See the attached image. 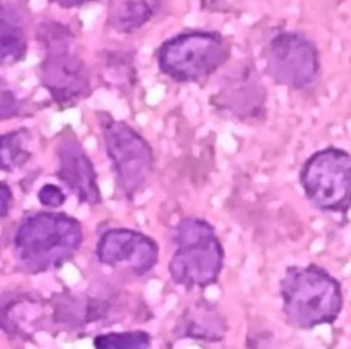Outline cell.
<instances>
[{
	"label": "cell",
	"mask_w": 351,
	"mask_h": 349,
	"mask_svg": "<svg viewBox=\"0 0 351 349\" xmlns=\"http://www.w3.org/2000/svg\"><path fill=\"white\" fill-rule=\"evenodd\" d=\"M278 293L285 322L298 330L335 323L344 304L340 282L315 263L287 267Z\"/></svg>",
	"instance_id": "obj_1"
},
{
	"label": "cell",
	"mask_w": 351,
	"mask_h": 349,
	"mask_svg": "<svg viewBox=\"0 0 351 349\" xmlns=\"http://www.w3.org/2000/svg\"><path fill=\"white\" fill-rule=\"evenodd\" d=\"M174 252L167 271L171 281L185 290L215 285L225 263V250L214 226L197 216L180 219L173 231Z\"/></svg>",
	"instance_id": "obj_2"
},
{
	"label": "cell",
	"mask_w": 351,
	"mask_h": 349,
	"mask_svg": "<svg viewBox=\"0 0 351 349\" xmlns=\"http://www.w3.org/2000/svg\"><path fill=\"white\" fill-rule=\"evenodd\" d=\"M80 222L62 212H38L26 218L14 237L18 259L40 271L62 266L80 248Z\"/></svg>",
	"instance_id": "obj_3"
},
{
	"label": "cell",
	"mask_w": 351,
	"mask_h": 349,
	"mask_svg": "<svg viewBox=\"0 0 351 349\" xmlns=\"http://www.w3.org/2000/svg\"><path fill=\"white\" fill-rule=\"evenodd\" d=\"M230 48L217 31L191 30L166 40L158 49V64L163 74L180 82H195L210 77L228 59Z\"/></svg>",
	"instance_id": "obj_4"
},
{
	"label": "cell",
	"mask_w": 351,
	"mask_h": 349,
	"mask_svg": "<svg viewBox=\"0 0 351 349\" xmlns=\"http://www.w3.org/2000/svg\"><path fill=\"white\" fill-rule=\"evenodd\" d=\"M299 183L317 209L347 215L351 209V153L335 146L314 152L299 171Z\"/></svg>",
	"instance_id": "obj_5"
},
{
	"label": "cell",
	"mask_w": 351,
	"mask_h": 349,
	"mask_svg": "<svg viewBox=\"0 0 351 349\" xmlns=\"http://www.w3.org/2000/svg\"><path fill=\"white\" fill-rule=\"evenodd\" d=\"M100 125L118 189L125 197L133 198L151 175L154 166L152 148L141 134L122 120L106 115Z\"/></svg>",
	"instance_id": "obj_6"
},
{
	"label": "cell",
	"mask_w": 351,
	"mask_h": 349,
	"mask_svg": "<svg viewBox=\"0 0 351 349\" xmlns=\"http://www.w3.org/2000/svg\"><path fill=\"white\" fill-rule=\"evenodd\" d=\"M43 42L45 59L41 81L59 105H70L89 92V78L84 62L70 52V33L59 25L45 29Z\"/></svg>",
	"instance_id": "obj_7"
},
{
	"label": "cell",
	"mask_w": 351,
	"mask_h": 349,
	"mask_svg": "<svg viewBox=\"0 0 351 349\" xmlns=\"http://www.w3.org/2000/svg\"><path fill=\"white\" fill-rule=\"evenodd\" d=\"M266 71L280 85L295 89L307 88L319 74L318 51L300 33H278L267 47Z\"/></svg>",
	"instance_id": "obj_8"
},
{
	"label": "cell",
	"mask_w": 351,
	"mask_h": 349,
	"mask_svg": "<svg viewBox=\"0 0 351 349\" xmlns=\"http://www.w3.org/2000/svg\"><path fill=\"white\" fill-rule=\"evenodd\" d=\"M100 263L111 267L123 266L141 276L149 272L159 260L156 241L133 229H111L101 234L97 248Z\"/></svg>",
	"instance_id": "obj_9"
},
{
	"label": "cell",
	"mask_w": 351,
	"mask_h": 349,
	"mask_svg": "<svg viewBox=\"0 0 351 349\" xmlns=\"http://www.w3.org/2000/svg\"><path fill=\"white\" fill-rule=\"evenodd\" d=\"M59 159L58 178L80 198V201L96 205L100 203L97 175L82 145L71 133H63L56 145Z\"/></svg>",
	"instance_id": "obj_10"
},
{
	"label": "cell",
	"mask_w": 351,
	"mask_h": 349,
	"mask_svg": "<svg viewBox=\"0 0 351 349\" xmlns=\"http://www.w3.org/2000/svg\"><path fill=\"white\" fill-rule=\"evenodd\" d=\"M229 330L228 319L221 308L204 298L188 304L173 327V334L178 339H192L199 342H221Z\"/></svg>",
	"instance_id": "obj_11"
},
{
	"label": "cell",
	"mask_w": 351,
	"mask_h": 349,
	"mask_svg": "<svg viewBox=\"0 0 351 349\" xmlns=\"http://www.w3.org/2000/svg\"><path fill=\"white\" fill-rule=\"evenodd\" d=\"M25 52L26 34L21 15L11 5L0 3V66L21 60Z\"/></svg>",
	"instance_id": "obj_12"
},
{
	"label": "cell",
	"mask_w": 351,
	"mask_h": 349,
	"mask_svg": "<svg viewBox=\"0 0 351 349\" xmlns=\"http://www.w3.org/2000/svg\"><path fill=\"white\" fill-rule=\"evenodd\" d=\"M152 14L148 0H118L110 11V22L117 30L130 33L149 21Z\"/></svg>",
	"instance_id": "obj_13"
},
{
	"label": "cell",
	"mask_w": 351,
	"mask_h": 349,
	"mask_svg": "<svg viewBox=\"0 0 351 349\" xmlns=\"http://www.w3.org/2000/svg\"><path fill=\"white\" fill-rule=\"evenodd\" d=\"M27 140L29 134L25 129L0 135V170L12 171L27 161L30 157Z\"/></svg>",
	"instance_id": "obj_14"
},
{
	"label": "cell",
	"mask_w": 351,
	"mask_h": 349,
	"mask_svg": "<svg viewBox=\"0 0 351 349\" xmlns=\"http://www.w3.org/2000/svg\"><path fill=\"white\" fill-rule=\"evenodd\" d=\"M93 346L95 349H151L152 337L144 330L112 331L96 335Z\"/></svg>",
	"instance_id": "obj_15"
},
{
	"label": "cell",
	"mask_w": 351,
	"mask_h": 349,
	"mask_svg": "<svg viewBox=\"0 0 351 349\" xmlns=\"http://www.w3.org/2000/svg\"><path fill=\"white\" fill-rule=\"evenodd\" d=\"M19 112V101L14 92L0 81V120L10 119Z\"/></svg>",
	"instance_id": "obj_16"
},
{
	"label": "cell",
	"mask_w": 351,
	"mask_h": 349,
	"mask_svg": "<svg viewBox=\"0 0 351 349\" xmlns=\"http://www.w3.org/2000/svg\"><path fill=\"white\" fill-rule=\"evenodd\" d=\"M37 197H38V201H40L43 205L51 207V208L60 207V205L66 201V196H64L63 190H62L59 186L52 185V183L44 185V186L38 190Z\"/></svg>",
	"instance_id": "obj_17"
},
{
	"label": "cell",
	"mask_w": 351,
	"mask_h": 349,
	"mask_svg": "<svg viewBox=\"0 0 351 349\" xmlns=\"http://www.w3.org/2000/svg\"><path fill=\"white\" fill-rule=\"evenodd\" d=\"M11 201H12L11 189L4 182H0V219L8 214Z\"/></svg>",
	"instance_id": "obj_18"
},
{
	"label": "cell",
	"mask_w": 351,
	"mask_h": 349,
	"mask_svg": "<svg viewBox=\"0 0 351 349\" xmlns=\"http://www.w3.org/2000/svg\"><path fill=\"white\" fill-rule=\"evenodd\" d=\"M53 1L62 7H74V5L84 4L86 1H93V0H53Z\"/></svg>",
	"instance_id": "obj_19"
}]
</instances>
